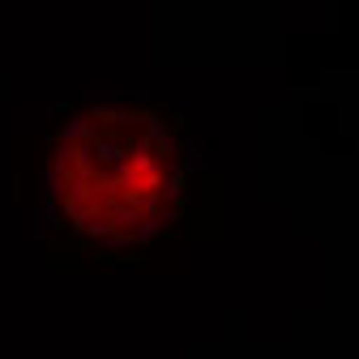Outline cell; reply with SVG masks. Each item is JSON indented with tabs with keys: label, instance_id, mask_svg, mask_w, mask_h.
I'll list each match as a JSON object with an SVG mask.
<instances>
[{
	"label": "cell",
	"instance_id": "1",
	"mask_svg": "<svg viewBox=\"0 0 359 359\" xmlns=\"http://www.w3.org/2000/svg\"><path fill=\"white\" fill-rule=\"evenodd\" d=\"M43 175L60 240L103 265H124L180 231L193 205L197 154L175 107L95 99L52 124Z\"/></svg>",
	"mask_w": 359,
	"mask_h": 359
}]
</instances>
